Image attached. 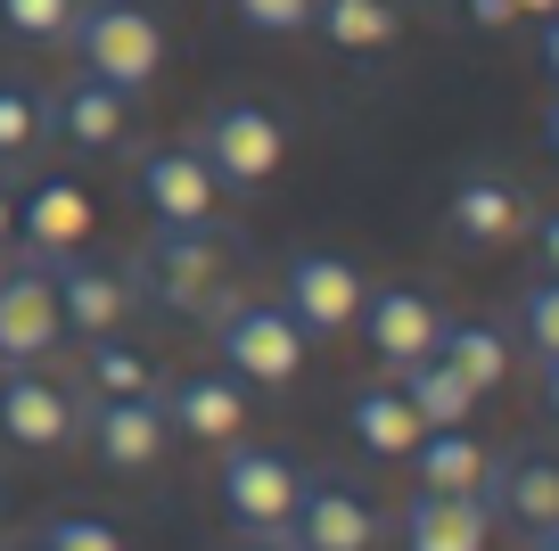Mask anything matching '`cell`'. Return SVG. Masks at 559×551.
Returning <instances> with one entry per match:
<instances>
[{
	"mask_svg": "<svg viewBox=\"0 0 559 551\" xmlns=\"http://www.w3.org/2000/svg\"><path fill=\"white\" fill-rule=\"evenodd\" d=\"M0 551H25V543H0Z\"/></svg>",
	"mask_w": 559,
	"mask_h": 551,
	"instance_id": "40",
	"label": "cell"
},
{
	"mask_svg": "<svg viewBox=\"0 0 559 551\" xmlns=\"http://www.w3.org/2000/svg\"><path fill=\"white\" fill-rule=\"evenodd\" d=\"M526 223H535V214H526V190L510 173H493V165H469L453 181V198H444V231H453L461 247H477V256L510 247Z\"/></svg>",
	"mask_w": 559,
	"mask_h": 551,
	"instance_id": "17",
	"label": "cell"
},
{
	"mask_svg": "<svg viewBox=\"0 0 559 551\" xmlns=\"http://www.w3.org/2000/svg\"><path fill=\"white\" fill-rule=\"evenodd\" d=\"M41 272H50V296H58V321H67V338H107V329H132V280L107 272L99 256H41Z\"/></svg>",
	"mask_w": 559,
	"mask_h": 551,
	"instance_id": "14",
	"label": "cell"
},
{
	"mask_svg": "<svg viewBox=\"0 0 559 551\" xmlns=\"http://www.w3.org/2000/svg\"><path fill=\"white\" fill-rule=\"evenodd\" d=\"M362 296H370V280L354 272V256H330V247H297V256L280 263V305L297 313V329L305 338H346L354 329V313H362Z\"/></svg>",
	"mask_w": 559,
	"mask_h": 551,
	"instance_id": "8",
	"label": "cell"
},
{
	"mask_svg": "<svg viewBox=\"0 0 559 551\" xmlns=\"http://www.w3.org/2000/svg\"><path fill=\"white\" fill-rule=\"evenodd\" d=\"M50 140L74 149V156H123L140 140V99L74 67L67 83L50 91Z\"/></svg>",
	"mask_w": 559,
	"mask_h": 551,
	"instance_id": "9",
	"label": "cell"
},
{
	"mask_svg": "<svg viewBox=\"0 0 559 551\" xmlns=\"http://www.w3.org/2000/svg\"><path fill=\"white\" fill-rule=\"evenodd\" d=\"M34 551H123V535L107 527V518L67 511V518H50V527H41V543H34Z\"/></svg>",
	"mask_w": 559,
	"mask_h": 551,
	"instance_id": "29",
	"label": "cell"
},
{
	"mask_svg": "<svg viewBox=\"0 0 559 551\" xmlns=\"http://www.w3.org/2000/svg\"><path fill=\"white\" fill-rule=\"evenodd\" d=\"M437 362H453V371L477 387V396H493V387L510 379V338H502L493 321H453V313H444V329H437Z\"/></svg>",
	"mask_w": 559,
	"mask_h": 551,
	"instance_id": "26",
	"label": "cell"
},
{
	"mask_svg": "<svg viewBox=\"0 0 559 551\" xmlns=\"http://www.w3.org/2000/svg\"><path fill=\"white\" fill-rule=\"evenodd\" d=\"M395 387L412 396V412H419V429H469V412H477V387L461 379L453 362H412V371H395Z\"/></svg>",
	"mask_w": 559,
	"mask_h": 551,
	"instance_id": "25",
	"label": "cell"
},
{
	"mask_svg": "<svg viewBox=\"0 0 559 551\" xmlns=\"http://www.w3.org/2000/svg\"><path fill=\"white\" fill-rule=\"evenodd\" d=\"M510 321H519V338H526V354H535V362H559V280L535 272L519 289V305H510Z\"/></svg>",
	"mask_w": 559,
	"mask_h": 551,
	"instance_id": "28",
	"label": "cell"
},
{
	"mask_svg": "<svg viewBox=\"0 0 559 551\" xmlns=\"http://www.w3.org/2000/svg\"><path fill=\"white\" fill-rule=\"evenodd\" d=\"M148 387H165V371L132 329L83 338V396H148Z\"/></svg>",
	"mask_w": 559,
	"mask_h": 551,
	"instance_id": "23",
	"label": "cell"
},
{
	"mask_svg": "<svg viewBox=\"0 0 559 551\" xmlns=\"http://www.w3.org/2000/svg\"><path fill=\"white\" fill-rule=\"evenodd\" d=\"M83 445L99 453L116 478H140L174 453V420H165V396H83Z\"/></svg>",
	"mask_w": 559,
	"mask_h": 551,
	"instance_id": "11",
	"label": "cell"
},
{
	"mask_svg": "<svg viewBox=\"0 0 559 551\" xmlns=\"http://www.w3.org/2000/svg\"><path fill=\"white\" fill-rule=\"evenodd\" d=\"M543 74H551V91H559V17H543Z\"/></svg>",
	"mask_w": 559,
	"mask_h": 551,
	"instance_id": "34",
	"label": "cell"
},
{
	"mask_svg": "<svg viewBox=\"0 0 559 551\" xmlns=\"http://www.w3.org/2000/svg\"><path fill=\"white\" fill-rule=\"evenodd\" d=\"M17 247V173H0V256Z\"/></svg>",
	"mask_w": 559,
	"mask_h": 551,
	"instance_id": "33",
	"label": "cell"
},
{
	"mask_svg": "<svg viewBox=\"0 0 559 551\" xmlns=\"http://www.w3.org/2000/svg\"><path fill=\"white\" fill-rule=\"evenodd\" d=\"M132 305L181 313V321H214L230 296H247V247L223 223H157L123 263Z\"/></svg>",
	"mask_w": 559,
	"mask_h": 551,
	"instance_id": "1",
	"label": "cell"
},
{
	"mask_svg": "<svg viewBox=\"0 0 559 551\" xmlns=\"http://www.w3.org/2000/svg\"><path fill=\"white\" fill-rule=\"evenodd\" d=\"M230 17L255 25V34H305V25H313V0H230Z\"/></svg>",
	"mask_w": 559,
	"mask_h": 551,
	"instance_id": "30",
	"label": "cell"
},
{
	"mask_svg": "<svg viewBox=\"0 0 559 551\" xmlns=\"http://www.w3.org/2000/svg\"><path fill=\"white\" fill-rule=\"evenodd\" d=\"M519 17H559V0H519Z\"/></svg>",
	"mask_w": 559,
	"mask_h": 551,
	"instance_id": "38",
	"label": "cell"
},
{
	"mask_svg": "<svg viewBox=\"0 0 559 551\" xmlns=\"http://www.w3.org/2000/svg\"><path fill=\"white\" fill-rule=\"evenodd\" d=\"M206 329H214V354H223V371L239 387H297L305 379L313 338L297 329V313L280 305V296H230Z\"/></svg>",
	"mask_w": 559,
	"mask_h": 551,
	"instance_id": "3",
	"label": "cell"
},
{
	"mask_svg": "<svg viewBox=\"0 0 559 551\" xmlns=\"http://www.w3.org/2000/svg\"><path fill=\"white\" fill-rule=\"evenodd\" d=\"M526 231H535V263H543V272L559 280V207H551V214H535Z\"/></svg>",
	"mask_w": 559,
	"mask_h": 551,
	"instance_id": "32",
	"label": "cell"
},
{
	"mask_svg": "<svg viewBox=\"0 0 559 551\" xmlns=\"http://www.w3.org/2000/svg\"><path fill=\"white\" fill-rule=\"evenodd\" d=\"M74 9L83 0H0V34L17 42V50H67Z\"/></svg>",
	"mask_w": 559,
	"mask_h": 551,
	"instance_id": "27",
	"label": "cell"
},
{
	"mask_svg": "<svg viewBox=\"0 0 559 551\" xmlns=\"http://www.w3.org/2000/svg\"><path fill=\"white\" fill-rule=\"evenodd\" d=\"M486 511H493V527H510L519 543L559 535V453H543V445L493 453V469H486Z\"/></svg>",
	"mask_w": 559,
	"mask_h": 551,
	"instance_id": "12",
	"label": "cell"
},
{
	"mask_svg": "<svg viewBox=\"0 0 559 551\" xmlns=\"http://www.w3.org/2000/svg\"><path fill=\"white\" fill-rule=\"evenodd\" d=\"M486 469H493V453L469 429H428L412 445V478L428 494H486Z\"/></svg>",
	"mask_w": 559,
	"mask_h": 551,
	"instance_id": "22",
	"label": "cell"
},
{
	"mask_svg": "<svg viewBox=\"0 0 559 551\" xmlns=\"http://www.w3.org/2000/svg\"><path fill=\"white\" fill-rule=\"evenodd\" d=\"M346 429H354V445H362L370 461H412V445L428 436V429H419V412H412V396H403L395 379H386V387H354Z\"/></svg>",
	"mask_w": 559,
	"mask_h": 551,
	"instance_id": "20",
	"label": "cell"
},
{
	"mask_svg": "<svg viewBox=\"0 0 559 551\" xmlns=\"http://www.w3.org/2000/svg\"><path fill=\"white\" fill-rule=\"evenodd\" d=\"M58 345H67V321H58L41 256H0V371L9 362H50Z\"/></svg>",
	"mask_w": 559,
	"mask_h": 551,
	"instance_id": "13",
	"label": "cell"
},
{
	"mask_svg": "<svg viewBox=\"0 0 559 551\" xmlns=\"http://www.w3.org/2000/svg\"><path fill=\"white\" fill-rule=\"evenodd\" d=\"M190 140H198V156L214 165V181H223L230 198H255L263 181H280V165H288V124L263 99H214L206 116L190 124Z\"/></svg>",
	"mask_w": 559,
	"mask_h": 551,
	"instance_id": "4",
	"label": "cell"
},
{
	"mask_svg": "<svg viewBox=\"0 0 559 551\" xmlns=\"http://www.w3.org/2000/svg\"><path fill=\"white\" fill-rule=\"evenodd\" d=\"M74 436H83V387L50 379V362H9L0 371V445L67 453Z\"/></svg>",
	"mask_w": 559,
	"mask_h": 551,
	"instance_id": "6",
	"label": "cell"
},
{
	"mask_svg": "<svg viewBox=\"0 0 559 551\" xmlns=\"http://www.w3.org/2000/svg\"><path fill=\"white\" fill-rule=\"evenodd\" d=\"M165 420H174V436H190V445L223 453L247 436V387L230 379V371H190V379H165Z\"/></svg>",
	"mask_w": 559,
	"mask_h": 551,
	"instance_id": "18",
	"label": "cell"
},
{
	"mask_svg": "<svg viewBox=\"0 0 559 551\" xmlns=\"http://www.w3.org/2000/svg\"><path fill=\"white\" fill-rule=\"evenodd\" d=\"M214 485H223V511L239 535H288V518H297V485L305 469L288 461V453L272 445H223V469H214Z\"/></svg>",
	"mask_w": 559,
	"mask_h": 551,
	"instance_id": "7",
	"label": "cell"
},
{
	"mask_svg": "<svg viewBox=\"0 0 559 551\" xmlns=\"http://www.w3.org/2000/svg\"><path fill=\"white\" fill-rule=\"evenodd\" d=\"M354 329L370 338V354H379L386 371H412V362H428V354H437L444 305H437L428 289H412V280H386V289H370V296H362Z\"/></svg>",
	"mask_w": 559,
	"mask_h": 551,
	"instance_id": "15",
	"label": "cell"
},
{
	"mask_svg": "<svg viewBox=\"0 0 559 551\" xmlns=\"http://www.w3.org/2000/svg\"><path fill=\"white\" fill-rule=\"evenodd\" d=\"M543 412L559 420V362H543Z\"/></svg>",
	"mask_w": 559,
	"mask_h": 551,
	"instance_id": "36",
	"label": "cell"
},
{
	"mask_svg": "<svg viewBox=\"0 0 559 551\" xmlns=\"http://www.w3.org/2000/svg\"><path fill=\"white\" fill-rule=\"evenodd\" d=\"M91 231H99V207H91V190L74 173L17 181V247L25 256H74V247H91Z\"/></svg>",
	"mask_w": 559,
	"mask_h": 551,
	"instance_id": "16",
	"label": "cell"
},
{
	"mask_svg": "<svg viewBox=\"0 0 559 551\" xmlns=\"http://www.w3.org/2000/svg\"><path fill=\"white\" fill-rule=\"evenodd\" d=\"M543 149L559 156V91H551V107H543Z\"/></svg>",
	"mask_w": 559,
	"mask_h": 551,
	"instance_id": "37",
	"label": "cell"
},
{
	"mask_svg": "<svg viewBox=\"0 0 559 551\" xmlns=\"http://www.w3.org/2000/svg\"><path fill=\"white\" fill-rule=\"evenodd\" d=\"M453 9L477 25V34H502V25H519V0H453Z\"/></svg>",
	"mask_w": 559,
	"mask_h": 551,
	"instance_id": "31",
	"label": "cell"
},
{
	"mask_svg": "<svg viewBox=\"0 0 559 551\" xmlns=\"http://www.w3.org/2000/svg\"><path fill=\"white\" fill-rule=\"evenodd\" d=\"M67 58L83 74H99V83L148 99L157 74H165V17L148 0H83V9H74V34H67Z\"/></svg>",
	"mask_w": 559,
	"mask_h": 551,
	"instance_id": "2",
	"label": "cell"
},
{
	"mask_svg": "<svg viewBox=\"0 0 559 551\" xmlns=\"http://www.w3.org/2000/svg\"><path fill=\"white\" fill-rule=\"evenodd\" d=\"M132 198L148 207V223H223V181L198 156V140H132Z\"/></svg>",
	"mask_w": 559,
	"mask_h": 551,
	"instance_id": "5",
	"label": "cell"
},
{
	"mask_svg": "<svg viewBox=\"0 0 559 551\" xmlns=\"http://www.w3.org/2000/svg\"><path fill=\"white\" fill-rule=\"evenodd\" d=\"M305 34H321L337 58H379V50H395L403 9L395 0H313V25H305Z\"/></svg>",
	"mask_w": 559,
	"mask_h": 551,
	"instance_id": "21",
	"label": "cell"
},
{
	"mask_svg": "<svg viewBox=\"0 0 559 551\" xmlns=\"http://www.w3.org/2000/svg\"><path fill=\"white\" fill-rule=\"evenodd\" d=\"M223 551H288V535H239V543H223Z\"/></svg>",
	"mask_w": 559,
	"mask_h": 551,
	"instance_id": "35",
	"label": "cell"
},
{
	"mask_svg": "<svg viewBox=\"0 0 559 551\" xmlns=\"http://www.w3.org/2000/svg\"><path fill=\"white\" fill-rule=\"evenodd\" d=\"M379 535H386V518H379V502H370L354 478H337V469H313V478L297 485L288 551H379Z\"/></svg>",
	"mask_w": 559,
	"mask_h": 551,
	"instance_id": "10",
	"label": "cell"
},
{
	"mask_svg": "<svg viewBox=\"0 0 559 551\" xmlns=\"http://www.w3.org/2000/svg\"><path fill=\"white\" fill-rule=\"evenodd\" d=\"M395 543L403 551H486L493 511H486V494H428V485H419L395 511Z\"/></svg>",
	"mask_w": 559,
	"mask_h": 551,
	"instance_id": "19",
	"label": "cell"
},
{
	"mask_svg": "<svg viewBox=\"0 0 559 551\" xmlns=\"http://www.w3.org/2000/svg\"><path fill=\"white\" fill-rule=\"evenodd\" d=\"M50 149V91H34L17 67H0V173H25Z\"/></svg>",
	"mask_w": 559,
	"mask_h": 551,
	"instance_id": "24",
	"label": "cell"
},
{
	"mask_svg": "<svg viewBox=\"0 0 559 551\" xmlns=\"http://www.w3.org/2000/svg\"><path fill=\"white\" fill-rule=\"evenodd\" d=\"M526 551H559V535H543V543H526Z\"/></svg>",
	"mask_w": 559,
	"mask_h": 551,
	"instance_id": "39",
	"label": "cell"
}]
</instances>
